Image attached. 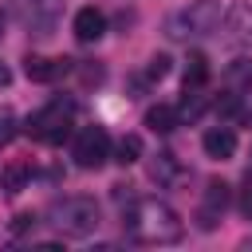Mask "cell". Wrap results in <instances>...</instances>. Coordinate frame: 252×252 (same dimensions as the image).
Instances as JSON below:
<instances>
[{"label": "cell", "mask_w": 252, "mask_h": 252, "mask_svg": "<svg viewBox=\"0 0 252 252\" xmlns=\"http://www.w3.org/2000/svg\"><path fill=\"white\" fill-rule=\"evenodd\" d=\"M0 35H4V16H0Z\"/></svg>", "instance_id": "obj_25"}, {"label": "cell", "mask_w": 252, "mask_h": 252, "mask_svg": "<svg viewBox=\"0 0 252 252\" xmlns=\"http://www.w3.org/2000/svg\"><path fill=\"white\" fill-rule=\"evenodd\" d=\"M181 177H185V169H181L177 154L161 150V154H154V158H150V181H158V185H177Z\"/></svg>", "instance_id": "obj_12"}, {"label": "cell", "mask_w": 252, "mask_h": 252, "mask_svg": "<svg viewBox=\"0 0 252 252\" xmlns=\"http://www.w3.org/2000/svg\"><path fill=\"white\" fill-rule=\"evenodd\" d=\"M177 106H165V102H158V106H150L146 110V126L154 130V134H173L177 130Z\"/></svg>", "instance_id": "obj_14"}, {"label": "cell", "mask_w": 252, "mask_h": 252, "mask_svg": "<svg viewBox=\"0 0 252 252\" xmlns=\"http://www.w3.org/2000/svg\"><path fill=\"white\" fill-rule=\"evenodd\" d=\"M228 79L232 83H252V63L248 59H236V67L228 71Z\"/></svg>", "instance_id": "obj_21"}, {"label": "cell", "mask_w": 252, "mask_h": 252, "mask_svg": "<svg viewBox=\"0 0 252 252\" xmlns=\"http://www.w3.org/2000/svg\"><path fill=\"white\" fill-rule=\"evenodd\" d=\"M79 71H83V83H102V67H94V63H83Z\"/></svg>", "instance_id": "obj_23"}, {"label": "cell", "mask_w": 252, "mask_h": 252, "mask_svg": "<svg viewBox=\"0 0 252 252\" xmlns=\"http://www.w3.org/2000/svg\"><path fill=\"white\" fill-rule=\"evenodd\" d=\"M8 4H12V16L39 35H47L63 16V0H8Z\"/></svg>", "instance_id": "obj_5"}, {"label": "cell", "mask_w": 252, "mask_h": 252, "mask_svg": "<svg viewBox=\"0 0 252 252\" xmlns=\"http://www.w3.org/2000/svg\"><path fill=\"white\" fill-rule=\"evenodd\" d=\"M236 205H240V213L252 220V169H248L244 181H240V197H236Z\"/></svg>", "instance_id": "obj_18"}, {"label": "cell", "mask_w": 252, "mask_h": 252, "mask_svg": "<svg viewBox=\"0 0 252 252\" xmlns=\"http://www.w3.org/2000/svg\"><path fill=\"white\" fill-rule=\"evenodd\" d=\"M122 232H126L134 244H173V240H181L185 224H181V217H177L165 201H158V197H138V201H130V209L122 213Z\"/></svg>", "instance_id": "obj_1"}, {"label": "cell", "mask_w": 252, "mask_h": 252, "mask_svg": "<svg viewBox=\"0 0 252 252\" xmlns=\"http://www.w3.org/2000/svg\"><path fill=\"white\" fill-rule=\"evenodd\" d=\"M28 228H35V217H32V213H20V217L12 220V232H16V236H24Z\"/></svg>", "instance_id": "obj_22"}, {"label": "cell", "mask_w": 252, "mask_h": 252, "mask_svg": "<svg viewBox=\"0 0 252 252\" xmlns=\"http://www.w3.org/2000/svg\"><path fill=\"white\" fill-rule=\"evenodd\" d=\"M220 20H224V4H220V0H193L181 16L169 20V35H173V39L213 35V32H220Z\"/></svg>", "instance_id": "obj_4"}, {"label": "cell", "mask_w": 252, "mask_h": 252, "mask_svg": "<svg viewBox=\"0 0 252 252\" xmlns=\"http://www.w3.org/2000/svg\"><path fill=\"white\" fill-rule=\"evenodd\" d=\"M51 228L59 236H91L102 220H98V201L94 197H63L47 209Z\"/></svg>", "instance_id": "obj_2"}, {"label": "cell", "mask_w": 252, "mask_h": 252, "mask_svg": "<svg viewBox=\"0 0 252 252\" xmlns=\"http://www.w3.org/2000/svg\"><path fill=\"white\" fill-rule=\"evenodd\" d=\"M16 138V114L12 110H0V150Z\"/></svg>", "instance_id": "obj_20"}, {"label": "cell", "mask_w": 252, "mask_h": 252, "mask_svg": "<svg viewBox=\"0 0 252 252\" xmlns=\"http://www.w3.org/2000/svg\"><path fill=\"white\" fill-rule=\"evenodd\" d=\"M110 158H114L118 165H134V161L142 158V138H138V134H122L118 146L110 150Z\"/></svg>", "instance_id": "obj_16"}, {"label": "cell", "mask_w": 252, "mask_h": 252, "mask_svg": "<svg viewBox=\"0 0 252 252\" xmlns=\"http://www.w3.org/2000/svg\"><path fill=\"white\" fill-rule=\"evenodd\" d=\"M71 32H75L79 43H94V39H102V32H106V16H102L98 8H79Z\"/></svg>", "instance_id": "obj_10"}, {"label": "cell", "mask_w": 252, "mask_h": 252, "mask_svg": "<svg viewBox=\"0 0 252 252\" xmlns=\"http://www.w3.org/2000/svg\"><path fill=\"white\" fill-rule=\"evenodd\" d=\"M205 79H209V59L201 51H189V59H185V87H205Z\"/></svg>", "instance_id": "obj_17"}, {"label": "cell", "mask_w": 252, "mask_h": 252, "mask_svg": "<svg viewBox=\"0 0 252 252\" xmlns=\"http://www.w3.org/2000/svg\"><path fill=\"white\" fill-rule=\"evenodd\" d=\"M228 201H232V189H228L220 177H213V181L205 185V197H201V209H197V224H201V228H217V220L224 217Z\"/></svg>", "instance_id": "obj_7"}, {"label": "cell", "mask_w": 252, "mask_h": 252, "mask_svg": "<svg viewBox=\"0 0 252 252\" xmlns=\"http://www.w3.org/2000/svg\"><path fill=\"white\" fill-rule=\"evenodd\" d=\"M201 146H205V154H209V158L224 161V158H232V154H236V134H232V126H213V130H205Z\"/></svg>", "instance_id": "obj_11"}, {"label": "cell", "mask_w": 252, "mask_h": 252, "mask_svg": "<svg viewBox=\"0 0 252 252\" xmlns=\"http://www.w3.org/2000/svg\"><path fill=\"white\" fill-rule=\"evenodd\" d=\"M8 83H12V71H8L4 63H0V87H8Z\"/></svg>", "instance_id": "obj_24"}, {"label": "cell", "mask_w": 252, "mask_h": 252, "mask_svg": "<svg viewBox=\"0 0 252 252\" xmlns=\"http://www.w3.org/2000/svg\"><path fill=\"white\" fill-rule=\"evenodd\" d=\"M220 32H224V43L232 47H252V4H232L220 20Z\"/></svg>", "instance_id": "obj_8"}, {"label": "cell", "mask_w": 252, "mask_h": 252, "mask_svg": "<svg viewBox=\"0 0 252 252\" xmlns=\"http://www.w3.org/2000/svg\"><path fill=\"white\" fill-rule=\"evenodd\" d=\"M71 158H75V165H83V169H98V165H106V161H110V134H106L102 126H87V130H79Z\"/></svg>", "instance_id": "obj_6"}, {"label": "cell", "mask_w": 252, "mask_h": 252, "mask_svg": "<svg viewBox=\"0 0 252 252\" xmlns=\"http://www.w3.org/2000/svg\"><path fill=\"white\" fill-rule=\"evenodd\" d=\"M205 106H209V94H201V87H185V98H181V106H177V118L197 122V118L205 114Z\"/></svg>", "instance_id": "obj_15"}, {"label": "cell", "mask_w": 252, "mask_h": 252, "mask_svg": "<svg viewBox=\"0 0 252 252\" xmlns=\"http://www.w3.org/2000/svg\"><path fill=\"white\" fill-rule=\"evenodd\" d=\"M28 181H32V161H24V158L8 161V165H4V173H0L4 193H20V189H28Z\"/></svg>", "instance_id": "obj_13"}, {"label": "cell", "mask_w": 252, "mask_h": 252, "mask_svg": "<svg viewBox=\"0 0 252 252\" xmlns=\"http://www.w3.org/2000/svg\"><path fill=\"white\" fill-rule=\"evenodd\" d=\"M75 67V59H47V55H28L24 59V75L32 83H55L59 75H67Z\"/></svg>", "instance_id": "obj_9"}, {"label": "cell", "mask_w": 252, "mask_h": 252, "mask_svg": "<svg viewBox=\"0 0 252 252\" xmlns=\"http://www.w3.org/2000/svg\"><path fill=\"white\" fill-rule=\"evenodd\" d=\"M165 75H169V55H154L150 67H146V79L158 83V79H165Z\"/></svg>", "instance_id": "obj_19"}, {"label": "cell", "mask_w": 252, "mask_h": 252, "mask_svg": "<svg viewBox=\"0 0 252 252\" xmlns=\"http://www.w3.org/2000/svg\"><path fill=\"white\" fill-rule=\"evenodd\" d=\"M71 122H75V102L55 98V102L39 106V110L24 122V130H28L35 142H43V146H59V142L71 134Z\"/></svg>", "instance_id": "obj_3"}]
</instances>
